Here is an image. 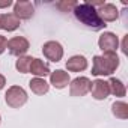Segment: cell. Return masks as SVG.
I'll list each match as a JSON object with an SVG mask.
<instances>
[{"instance_id": "obj_9", "label": "cell", "mask_w": 128, "mask_h": 128, "mask_svg": "<svg viewBox=\"0 0 128 128\" xmlns=\"http://www.w3.org/2000/svg\"><path fill=\"white\" fill-rule=\"evenodd\" d=\"M90 92H92V96L95 100H106L108 95H110V88H108V83L104 82V80H95L92 84H90Z\"/></svg>"}, {"instance_id": "obj_10", "label": "cell", "mask_w": 128, "mask_h": 128, "mask_svg": "<svg viewBox=\"0 0 128 128\" xmlns=\"http://www.w3.org/2000/svg\"><path fill=\"white\" fill-rule=\"evenodd\" d=\"M98 15L100 18L106 23V21H116L118 17H119V11L114 5L112 3H104L102 6H100L98 9Z\"/></svg>"}, {"instance_id": "obj_6", "label": "cell", "mask_w": 128, "mask_h": 128, "mask_svg": "<svg viewBox=\"0 0 128 128\" xmlns=\"http://www.w3.org/2000/svg\"><path fill=\"white\" fill-rule=\"evenodd\" d=\"M90 80L88 77H77L71 82L70 94L71 96H84L88 92H90Z\"/></svg>"}, {"instance_id": "obj_2", "label": "cell", "mask_w": 128, "mask_h": 128, "mask_svg": "<svg viewBox=\"0 0 128 128\" xmlns=\"http://www.w3.org/2000/svg\"><path fill=\"white\" fill-rule=\"evenodd\" d=\"M119 66V57L116 53H104L94 57L92 76H112Z\"/></svg>"}, {"instance_id": "obj_12", "label": "cell", "mask_w": 128, "mask_h": 128, "mask_svg": "<svg viewBox=\"0 0 128 128\" xmlns=\"http://www.w3.org/2000/svg\"><path fill=\"white\" fill-rule=\"evenodd\" d=\"M20 27V20L14 14H0V29L14 32Z\"/></svg>"}, {"instance_id": "obj_11", "label": "cell", "mask_w": 128, "mask_h": 128, "mask_svg": "<svg viewBox=\"0 0 128 128\" xmlns=\"http://www.w3.org/2000/svg\"><path fill=\"white\" fill-rule=\"evenodd\" d=\"M50 82L56 89H63V88H66L70 84V74L62 71V70H57V71L51 72Z\"/></svg>"}, {"instance_id": "obj_17", "label": "cell", "mask_w": 128, "mask_h": 128, "mask_svg": "<svg viewBox=\"0 0 128 128\" xmlns=\"http://www.w3.org/2000/svg\"><path fill=\"white\" fill-rule=\"evenodd\" d=\"M112 112L116 118L119 119H126L128 118V104L124 101H116L112 106Z\"/></svg>"}, {"instance_id": "obj_16", "label": "cell", "mask_w": 128, "mask_h": 128, "mask_svg": "<svg viewBox=\"0 0 128 128\" xmlns=\"http://www.w3.org/2000/svg\"><path fill=\"white\" fill-rule=\"evenodd\" d=\"M108 83V88H110V94H113L114 96H119V98H122V96H125V94H126V89H125V84L120 82V80H118V78H110V82H107Z\"/></svg>"}, {"instance_id": "obj_3", "label": "cell", "mask_w": 128, "mask_h": 128, "mask_svg": "<svg viewBox=\"0 0 128 128\" xmlns=\"http://www.w3.org/2000/svg\"><path fill=\"white\" fill-rule=\"evenodd\" d=\"M6 104L12 108H20L21 106H24L27 102V92L21 88V86H12L8 89L6 95H5Z\"/></svg>"}, {"instance_id": "obj_4", "label": "cell", "mask_w": 128, "mask_h": 128, "mask_svg": "<svg viewBox=\"0 0 128 128\" xmlns=\"http://www.w3.org/2000/svg\"><path fill=\"white\" fill-rule=\"evenodd\" d=\"M98 45L104 53H116V50L119 47V39L114 33L104 32L98 39Z\"/></svg>"}, {"instance_id": "obj_21", "label": "cell", "mask_w": 128, "mask_h": 128, "mask_svg": "<svg viewBox=\"0 0 128 128\" xmlns=\"http://www.w3.org/2000/svg\"><path fill=\"white\" fill-rule=\"evenodd\" d=\"M5 84H6V78H5L2 74H0V90H2V89L5 88Z\"/></svg>"}, {"instance_id": "obj_5", "label": "cell", "mask_w": 128, "mask_h": 128, "mask_svg": "<svg viewBox=\"0 0 128 128\" xmlns=\"http://www.w3.org/2000/svg\"><path fill=\"white\" fill-rule=\"evenodd\" d=\"M42 53L44 56L51 60V62H59L63 57V47L57 42V41H48L44 44L42 47Z\"/></svg>"}, {"instance_id": "obj_15", "label": "cell", "mask_w": 128, "mask_h": 128, "mask_svg": "<svg viewBox=\"0 0 128 128\" xmlns=\"http://www.w3.org/2000/svg\"><path fill=\"white\" fill-rule=\"evenodd\" d=\"M29 86H30L32 92L36 94V95H44V94H47L48 89H50V84H48L44 78H39V77L32 78L30 83H29Z\"/></svg>"}, {"instance_id": "obj_7", "label": "cell", "mask_w": 128, "mask_h": 128, "mask_svg": "<svg viewBox=\"0 0 128 128\" xmlns=\"http://www.w3.org/2000/svg\"><path fill=\"white\" fill-rule=\"evenodd\" d=\"M8 50H9L11 54L21 57L29 50V41L23 36H15L11 41H8Z\"/></svg>"}, {"instance_id": "obj_20", "label": "cell", "mask_w": 128, "mask_h": 128, "mask_svg": "<svg viewBox=\"0 0 128 128\" xmlns=\"http://www.w3.org/2000/svg\"><path fill=\"white\" fill-rule=\"evenodd\" d=\"M6 48H8V39L3 35H0V54H2Z\"/></svg>"}, {"instance_id": "obj_18", "label": "cell", "mask_w": 128, "mask_h": 128, "mask_svg": "<svg viewBox=\"0 0 128 128\" xmlns=\"http://www.w3.org/2000/svg\"><path fill=\"white\" fill-rule=\"evenodd\" d=\"M32 60H33V59L29 57V56H21V57H18V60H17V63H15V68H17L21 74H27L29 70H30Z\"/></svg>"}, {"instance_id": "obj_14", "label": "cell", "mask_w": 128, "mask_h": 128, "mask_svg": "<svg viewBox=\"0 0 128 128\" xmlns=\"http://www.w3.org/2000/svg\"><path fill=\"white\" fill-rule=\"evenodd\" d=\"M29 72H32L33 76H36V77H39V78H44L45 76L50 74V68H48L47 63H44V60H41V59H33L32 63H30Z\"/></svg>"}, {"instance_id": "obj_8", "label": "cell", "mask_w": 128, "mask_h": 128, "mask_svg": "<svg viewBox=\"0 0 128 128\" xmlns=\"http://www.w3.org/2000/svg\"><path fill=\"white\" fill-rule=\"evenodd\" d=\"M35 12V6L32 5V2H26V0H21V2H17L14 5V15L18 20H29Z\"/></svg>"}, {"instance_id": "obj_13", "label": "cell", "mask_w": 128, "mask_h": 128, "mask_svg": "<svg viewBox=\"0 0 128 128\" xmlns=\"http://www.w3.org/2000/svg\"><path fill=\"white\" fill-rule=\"evenodd\" d=\"M88 68V60L84 56H72L66 62V70L71 72H80Z\"/></svg>"}, {"instance_id": "obj_23", "label": "cell", "mask_w": 128, "mask_h": 128, "mask_svg": "<svg viewBox=\"0 0 128 128\" xmlns=\"http://www.w3.org/2000/svg\"><path fill=\"white\" fill-rule=\"evenodd\" d=\"M0 122H2V118H0Z\"/></svg>"}, {"instance_id": "obj_19", "label": "cell", "mask_w": 128, "mask_h": 128, "mask_svg": "<svg viewBox=\"0 0 128 128\" xmlns=\"http://www.w3.org/2000/svg\"><path fill=\"white\" fill-rule=\"evenodd\" d=\"M77 3L76 2H62V3H57V8L63 9V11H70L71 8H76Z\"/></svg>"}, {"instance_id": "obj_1", "label": "cell", "mask_w": 128, "mask_h": 128, "mask_svg": "<svg viewBox=\"0 0 128 128\" xmlns=\"http://www.w3.org/2000/svg\"><path fill=\"white\" fill-rule=\"evenodd\" d=\"M74 14H76V17H77L78 21H82L84 26H88V27H90V29H94V30H101V29H104V27L107 26V24L100 18L98 11H96L92 5H89V3L77 5V6L74 8Z\"/></svg>"}, {"instance_id": "obj_22", "label": "cell", "mask_w": 128, "mask_h": 128, "mask_svg": "<svg viewBox=\"0 0 128 128\" xmlns=\"http://www.w3.org/2000/svg\"><path fill=\"white\" fill-rule=\"evenodd\" d=\"M11 5H12L11 0H6V2H0V8H8V6H11Z\"/></svg>"}]
</instances>
